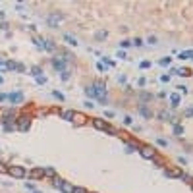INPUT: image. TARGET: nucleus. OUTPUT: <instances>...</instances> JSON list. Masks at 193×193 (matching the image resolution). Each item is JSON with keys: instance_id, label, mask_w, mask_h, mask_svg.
Wrapping results in <instances>:
<instances>
[{"instance_id": "1", "label": "nucleus", "mask_w": 193, "mask_h": 193, "mask_svg": "<svg viewBox=\"0 0 193 193\" xmlns=\"http://www.w3.org/2000/svg\"><path fill=\"white\" fill-rule=\"evenodd\" d=\"M31 128V116L29 114H22L18 120H15V129H19V131H27Z\"/></svg>"}, {"instance_id": "2", "label": "nucleus", "mask_w": 193, "mask_h": 193, "mask_svg": "<svg viewBox=\"0 0 193 193\" xmlns=\"http://www.w3.org/2000/svg\"><path fill=\"white\" fill-rule=\"evenodd\" d=\"M93 128H97V129H101V131H106V133H110V135H118V131L114 128H110L104 120H101V118H95L93 120Z\"/></svg>"}, {"instance_id": "3", "label": "nucleus", "mask_w": 193, "mask_h": 193, "mask_svg": "<svg viewBox=\"0 0 193 193\" xmlns=\"http://www.w3.org/2000/svg\"><path fill=\"white\" fill-rule=\"evenodd\" d=\"M93 89H95V93H97V98L101 102H106V85H104L102 81H95L93 83Z\"/></svg>"}, {"instance_id": "4", "label": "nucleus", "mask_w": 193, "mask_h": 193, "mask_svg": "<svg viewBox=\"0 0 193 193\" xmlns=\"http://www.w3.org/2000/svg\"><path fill=\"white\" fill-rule=\"evenodd\" d=\"M62 19H64V14L62 12H50L46 15V25H48V27H58V23Z\"/></svg>"}, {"instance_id": "5", "label": "nucleus", "mask_w": 193, "mask_h": 193, "mask_svg": "<svg viewBox=\"0 0 193 193\" xmlns=\"http://www.w3.org/2000/svg\"><path fill=\"white\" fill-rule=\"evenodd\" d=\"M35 45H37L41 50H48V52H52V50L56 48L52 41H48V39H43V37H35Z\"/></svg>"}, {"instance_id": "6", "label": "nucleus", "mask_w": 193, "mask_h": 193, "mask_svg": "<svg viewBox=\"0 0 193 193\" xmlns=\"http://www.w3.org/2000/svg\"><path fill=\"white\" fill-rule=\"evenodd\" d=\"M6 172H8L10 176H12V178H23V176H25L23 166H8Z\"/></svg>"}, {"instance_id": "7", "label": "nucleus", "mask_w": 193, "mask_h": 193, "mask_svg": "<svg viewBox=\"0 0 193 193\" xmlns=\"http://www.w3.org/2000/svg\"><path fill=\"white\" fill-rule=\"evenodd\" d=\"M139 153H141L143 158H149V160H153L155 156H156V151L153 147H149V145H143V147L139 149Z\"/></svg>"}, {"instance_id": "8", "label": "nucleus", "mask_w": 193, "mask_h": 193, "mask_svg": "<svg viewBox=\"0 0 193 193\" xmlns=\"http://www.w3.org/2000/svg\"><path fill=\"white\" fill-rule=\"evenodd\" d=\"M52 66H54V70L58 72V74H62V72H66V58H52Z\"/></svg>"}, {"instance_id": "9", "label": "nucleus", "mask_w": 193, "mask_h": 193, "mask_svg": "<svg viewBox=\"0 0 193 193\" xmlns=\"http://www.w3.org/2000/svg\"><path fill=\"white\" fill-rule=\"evenodd\" d=\"M8 98H10V102L19 104V102H23V93L22 91H14V93H10V95H8Z\"/></svg>"}, {"instance_id": "10", "label": "nucleus", "mask_w": 193, "mask_h": 193, "mask_svg": "<svg viewBox=\"0 0 193 193\" xmlns=\"http://www.w3.org/2000/svg\"><path fill=\"white\" fill-rule=\"evenodd\" d=\"M181 174H184V172H181L180 168H166V170H164V176H166V178H180Z\"/></svg>"}, {"instance_id": "11", "label": "nucleus", "mask_w": 193, "mask_h": 193, "mask_svg": "<svg viewBox=\"0 0 193 193\" xmlns=\"http://www.w3.org/2000/svg\"><path fill=\"white\" fill-rule=\"evenodd\" d=\"M29 178L31 180H41V178H45V168H33L29 172Z\"/></svg>"}, {"instance_id": "12", "label": "nucleus", "mask_w": 193, "mask_h": 193, "mask_svg": "<svg viewBox=\"0 0 193 193\" xmlns=\"http://www.w3.org/2000/svg\"><path fill=\"white\" fill-rule=\"evenodd\" d=\"M74 122L77 124V126H85V124H87V116H85V114H79V112H75V116H74Z\"/></svg>"}, {"instance_id": "13", "label": "nucleus", "mask_w": 193, "mask_h": 193, "mask_svg": "<svg viewBox=\"0 0 193 193\" xmlns=\"http://www.w3.org/2000/svg\"><path fill=\"white\" fill-rule=\"evenodd\" d=\"M124 147L128 149L126 153H133V151H139V149H141L137 143H131V141H124Z\"/></svg>"}, {"instance_id": "14", "label": "nucleus", "mask_w": 193, "mask_h": 193, "mask_svg": "<svg viewBox=\"0 0 193 193\" xmlns=\"http://www.w3.org/2000/svg\"><path fill=\"white\" fill-rule=\"evenodd\" d=\"M72 189H74V185L70 184V181H62V187H60V191H64V193H72Z\"/></svg>"}, {"instance_id": "15", "label": "nucleus", "mask_w": 193, "mask_h": 193, "mask_svg": "<svg viewBox=\"0 0 193 193\" xmlns=\"http://www.w3.org/2000/svg\"><path fill=\"white\" fill-rule=\"evenodd\" d=\"M178 58H181V60H193V50H184V52H180Z\"/></svg>"}, {"instance_id": "16", "label": "nucleus", "mask_w": 193, "mask_h": 193, "mask_svg": "<svg viewBox=\"0 0 193 193\" xmlns=\"http://www.w3.org/2000/svg\"><path fill=\"white\" fill-rule=\"evenodd\" d=\"M45 178H56V172H54V168H52V166H46L45 168Z\"/></svg>"}, {"instance_id": "17", "label": "nucleus", "mask_w": 193, "mask_h": 193, "mask_svg": "<svg viewBox=\"0 0 193 193\" xmlns=\"http://www.w3.org/2000/svg\"><path fill=\"white\" fill-rule=\"evenodd\" d=\"M74 116H75L74 110H64V112H62V118H64V120H70V122H74Z\"/></svg>"}, {"instance_id": "18", "label": "nucleus", "mask_w": 193, "mask_h": 193, "mask_svg": "<svg viewBox=\"0 0 193 193\" xmlns=\"http://www.w3.org/2000/svg\"><path fill=\"white\" fill-rule=\"evenodd\" d=\"M158 118L162 120V122H174V118H172V116H170V114L166 112V110H162V112H160V114H158Z\"/></svg>"}, {"instance_id": "19", "label": "nucleus", "mask_w": 193, "mask_h": 193, "mask_svg": "<svg viewBox=\"0 0 193 193\" xmlns=\"http://www.w3.org/2000/svg\"><path fill=\"white\" fill-rule=\"evenodd\" d=\"M41 74H43V70H41L39 66H31V75L37 79V77H41Z\"/></svg>"}, {"instance_id": "20", "label": "nucleus", "mask_w": 193, "mask_h": 193, "mask_svg": "<svg viewBox=\"0 0 193 193\" xmlns=\"http://www.w3.org/2000/svg\"><path fill=\"white\" fill-rule=\"evenodd\" d=\"M64 41H66V43H70L72 46H77V39H75V37H72L70 33H66V35H64Z\"/></svg>"}, {"instance_id": "21", "label": "nucleus", "mask_w": 193, "mask_h": 193, "mask_svg": "<svg viewBox=\"0 0 193 193\" xmlns=\"http://www.w3.org/2000/svg\"><path fill=\"white\" fill-rule=\"evenodd\" d=\"M85 93H87V97H91V98H93V101L97 98V93H95V89H93V85L85 87Z\"/></svg>"}, {"instance_id": "22", "label": "nucleus", "mask_w": 193, "mask_h": 193, "mask_svg": "<svg viewBox=\"0 0 193 193\" xmlns=\"http://www.w3.org/2000/svg\"><path fill=\"white\" fill-rule=\"evenodd\" d=\"M170 102H172V106H178V104H180V95L172 93V95H170Z\"/></svg>"}, {"instance_id": "23", "label": "nucleus", "mask_w": 193, "mask_h": 193, "mask_svg": "<svg viewBox=\"0 0 193 193\" xmlns=\"http://www.w3.org/2000/svg\"><path fill=\"white\" fill-rule=\"evenodd\" d=\"M62 181H64V180H62V178H58V176H56V178H52V185H54L56 189H60V187H62Z\"/></svg>"}, {"instance_id": "24", "label": "nucleus", "mask_w": 193, "mask_h": 193, "mask_svg": "<svg viewBox=\"0 0 193 193\" xmlns=\"http://www.w3.org/2000/svg\"><path fill=\"white\" fill-rule=\"evenodd\" d=\"M139 112H141V116H145V118H151V112H149V108L145 106V104H141V108H139Z\"/></svg>"}, {"instance_id": "25", "label": "nucleus", "mask_w": 193, "mask_h": 193, "mask_svg": "<svg viewBox=\"0 0 193 193\" xmlns=\"http://www.w3.org/2000/svg\"><path fill=\"white\" fill-rule=\"evenodd\" d=\"M180 180H184V181H187V184H193V178H191L189 174H181V176H180Z\"/></svg>"}, {"instance_id": "26", "label": "nucleus", "mask_w": 193, "mask_h": 193, "mask_svg": "<svg viewBox=\"0 0 193 193\" xmlns=\"http://www.w3.org/2000/svg\"><path fill=\"white\" fill-rule=\"evenodd\" d=\"M52 95H54V98H58V101H64V93H60V91H54V93H52Z\"/></svg>"}, {"instance_id": "27", "label": "nucleus", "mask_w": 193, "mask_h": 193, "mask_svg": "<svg viewBox=\"0 0 193 193\" xmlns=\"http://www.w3.org/2000/svg\"><path fill=\"white\" fill-rule=\"evenodd\" d=\"M174 133H176V135H181V133H184V128L176 124V126H174Z\"/></svg>"}, {"instance_id": "28", "label": "nucleus", "mask_w": 193, "mask_h": 193, "mask_svg": "<svg viewBox=\"0 0 193 193\" xmlns=\"http://www.w3.org/2000/svg\"><path fill=\"white\" fill-rule=\"evenodd\" d=\"M60 77H62V81H68V79H70V72H62V74H60Z\"/></svg>"}, {"instance_id": "29", "label": "nucleus", "mask_w": 193, "mask_h": 193, "mask_svg": "<svg viewBox=\"0 0 193 193\" xmlns=\"http://www.w3.org/2000/svg\"><path fill=\"white\" fill-rule=\"evenodd\" d=\"M6 70H8V62L0 60V72H6Z\"/></svg>"}, {"instance_id": "30", "label": "nucleus", "mask_w": 193, "mask_h": 193, "mask_svg": "<svg viewBox=\"0 0 193 193\" xmlns=\"http://www.w3.org/2000/svg\"><path fill=\"white\" fill-rule=\"evenodd\" d=\"M72 193H89V191L83 189V187H74V189H72Z\"/></svg>"}, {"instance_id": "31", "label": "nucleus", "mask_w": 193, "mask_h": 193, "mask_svg": "<svg viewBox=\"0 0 193 193\" xmlns=\"http://www.w3.org/2000/svg\"><path fill=\"white\" fill-rule=\"evenodd\" d=\"M97 39H98V41L106 39V31H98V33H97Z\"/></svg>"}, {"instance_id": "32", "label": "nucleus", "mask_w": 193, "mask_h": 193, "mask_svg": "<svg viewBox=\"0 0 193 193\" xmlns=\"http://www.w3.org/2000/svg\"><path fill=\"white\" fill-rule=\"evenodd\" d=\"M129 45H131V41H128V39H124L122 43H120V46H122V48H128Z\"/></svg>"}, {"instance_id": "33", "label": "nucleus", "mask_w": 193, "mask_h": 193, "mask_svg": "<svg viewBox=\"0 0 193 193\" xmlns=\"http://www.w3.org/2000/svg\"><path fill=\"white\" fill-rule=\"evenodd\" d=\"M176 74L181 75V77H185V75H189V72H187V70H176Z\"/></svg>"}, {"instance_id": "34", "label": "nucleus", "mask_w": 193, "mask_h": 193, "mask_svg": "<svg viewBox=\"0 0 193 193\" xmlns=\"http://www.w3.org/2000/svg\"><path fill=\"white\" fill-rule=\"evenodd\" d=\"M131 45H135V46H143V41L137 37V39H133V41H131Z\"/></svg>"}, {"instance_id": "35", "label": "nucleus", "mask_w": 193, "mask_h": 193, "mask_svg": "<svg viewBox=\"0 0 193 193\" xmlns=\"http://www.w3.org/2000/svg\"><path fill=\"white\" fill-rule=\"evenodd\" d=\"M170 62H172V58H162V60L158 62V64H160V66H168Z\"/></svg>"}, {"instance_id": "36", "label": "nucleus", "mask_w": 193, "mask_h": 193, "mask_svg": "<svg viewBox=\"0 0 193 193\" xmlns=\"http://www.w3.org/2000/svg\"><path fill=\"white\" fill-rule=\"evenodd\" d=\"M131 122H133L131 116H124V124H126V126H131Z\"/></svg>"}, {"instance_id": "37", "label": "nucleus", "mask_w": 193, "mask_h": 193, "mask_svg": "<svg viewBox=\"0 0 193 193\" xmlns=\"http://www.w3.org/2000/svg\"><path fill=\"white\" fill-rule=\"evenodd\" d=\"M102 62H104V66H108V68H112V66H114V62H112V60H108V58H102Z\"/></svg>"}, {"instance_id": "38", "label": "nucleus", "mask_w": 193, "mask_h": 193, "mask_svg": "<svg viewBox=\"0 0 193 193\" xmlns=\"http://www.w3.org/2000/svg\"><path fill=\"white\" fill-rule=\"evenodd\" d=\"M37 83H39V85H43V83H46V77H45V75H41V77H37Z\"/></svg>"}, {"instance_id": "39", "label": "nucleus", "mask_w": 193, "mask_h": 193, "mask_svg": "<svg viewBox=\"0 0 193 193\" xmlns=\"http://www.w3.org/2000/svg\"><path fill=\"white\" fill-rule=\"evenodd\" d=\"M25 187H27L29 191H35V184H25Z\"/></svg>"}, {"instance_id": "40", "label": "nucleus", "mask_w": 193, "mask_h": 193, "mask_svg": "<svg viewBox=\"0 0 193 193\" xmlns=\"http://www.w3.org/2000/svg\"><path fill=\"white\" fill-rule=\"evenodd\" d=\"M6 98H8V95H6V93H0V102H4Z\"/></svg>"}, {"instance_id": "41", "label": "nucleus", "mask_w": 193, "mask_h": 193, "mask_svg": "<svg viewBox=\"0 0 193 193\" xmlns=\"http://www.w3.org/2000/svg\"><path fill=\"white\" fill-rule=\"evenodd\" d=\"M83 104H85V106H87V108H93V106H95V104H93L91 101H85V102H83Z\"/></svg>"}, {"instance_id": "42", "label": "nucleus", "mask_w": 193, "mask_h": 193, "mask_svg": "<svg viewBox=\"0 0 193 193\" xmlns=\"http://www.w3.org/2000/svg\"><path fill=\"white\" fill-rule=\"evenodd\" d=\"M104 116H106V118H114V112H110V110H106V112H104Z\"/></svg>"}, {"instance_id": "43", "label": "nucleus", "mask_w": 193, "mask_h": 193, "mask_svg": "<svg viewBox=\"0 0 193 193\" xmlns=\"http://www.w3.org/2000/svg\"><path fill=\"white\" fill-rule=\"evenodd\" d=\"M158 145H162V147H166V145H168V141H166V139H158Z\"/></svg>"}, {"instance_id": "44", "label": "nucleus", "mask_w": 193, "mask_h": 193, "mask_svg": "<svg viewBox=\"0 0 193 193\" xmlns=\"http://www.w3.org/2000/svg\"><path fill=\"white\" fill-rule=\"evenodd\" d=\"M178 89H180L181 93H185V95H187V87H185V85H180V87H178Z\"/></svg>"}, {"instance_id": "45", "label": "nucleus", "mask_w": 193, "mask_h": 193, "mask_svg": "<svg viewBox=\"0 0 193 193\" xmlns=\"http://www.w3.org/2000/svg\"><path fill=\"white\" fill-rule=\"evenodd\" d=\"M6 168H4V164H2V160H0V172H4Z\"/></svg>"}, {"instance_id": "46", "label": "nucleus", "mask_w": 193, "mask_h": 193, "mask_svg": "<svg viewBox=\"0 0 193 193\" xmlns=\"http://www.w3.org/2000/svg\"><path fill=\"white\" fill-rule=\"evenodd\" d=\"M2 81H4V79H2V75H0V85H2Z\"/></svg>"}, {"instance_id": "47", "label": "nucleus", "mask_w": 193, "mask_h": 193, "mask_svg": "<svg viewBox=\"0 0 193 193\" xmlns=\"http://www.w3.org/2000/svg\"><path fill=\"white\" fill-rule=\"evenodd\" d=\"M33 193H41V191H33Z\"/></svg>"}, {"instance_id": "48", "label": "nucleus", "mask_w": 193, "mask_h": 193, "mask_svg": "<svg viewBox=\"0 0 193 193\" xmlns=\"http://www.w3.org/2000/svg\"><path fill=\"white\" fill-rule=\"evenodd\" d=\"M191 187H193V184H191Z\"/></svg>"}]
</instances>
